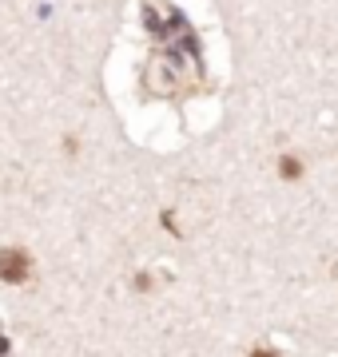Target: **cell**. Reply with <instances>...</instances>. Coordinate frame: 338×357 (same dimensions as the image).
Wrapping results in <instances>:
<instances>
[{
  "label": "cell",
  "mask_w": 338,
  "mask_h": 357,
  "mask_svg": "<svg viewBox=\"0 0 338 357\" xmlns=\"http://www.w3.org/2000/svg\"><path fill=\"white\" fill-rule=\"evenodd\" d=\"M0 274L8 282H24L28 278V255L20 246H8L4 255H0Z\"/></svg>",
  "instance_id": "obj_1"
},
{
  "label": "cell",
  "mask_w": 338,
  "mask_h": 357,
  "mask_svg": "<svg viewBox=\"0 0 338 357\" xmlns=\"http://www.w3.org/2000/svg\"><path fill=\"white\" fill-rule=\"evenodd\" d=\"M255 357H279V354H271V349H259V354H255Z\"/></svg>",
  "instance_id": "obj_2"
}]
</instances>
